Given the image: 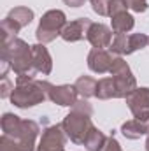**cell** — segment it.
I'll use <instances>...</instances> for the list:
<instances>
[{"mask_svg": "<svg viewBox=\"0 0 149 151\" xmlns=\"http://www.w3.org/2000/svg\"><path fill=\"white\" fill-rule=\"evenodd\" d=\"M93 116V107L86 99L77 100L70 113L67 114L62 121V128L65 130L67 137L74 142V144H84L86 135L90 134V130L95 127L91 121Z\"/></svg>", "mask_w": 149, "mask_h": 151, "instance_id": "obj_1", "label": "cell"}, {"mask_svg": "<svg viewBox=\"0 0 149 151\" xmlns=\"http://www.w3.org/2000/svg\"><path fill=\"white\" fill-rule=\"evenodd\" d=\"M49 81H40L30 76H18L16 86L11 95V102L19 109H28L37 104H42L47 99Z\"/></svg>", "mask_w": 149, "mask_h": 151, "instance_id": "obj_2", "label": "cell"}, {"mask_svg": "<svg viewBox=\"0 0 149 151\" xmlns=\"http://www.w3.org/2000/svg\"><path fill=\"white\" fill-rule=\"evenodd\" d=\"M0 51H2L0 60L2 62H9L11 63V70L16 76L35 77L37 70L34 69V55H32V46H28V42L16 37L11 42L2 44Z\"/></svg>", "mask_w": 149, "mask_h": 151, "instance_id": "obj_3", "label": "cell"}, {"mask_svg": "<svg viewBox=\"0 0 149 151\" xmlns=\"http://www.w3.org/2000/svg\"><path fill=\"white\" fill-rule=\"evenodd\" d=\"M67 25V16L63 11L60 9H51L47 12L42 14L39 27L35 30V37L37 42L40 44H49L56 37H62V32Z\"/></svg>", "mask_w": 149, "mask_h": 151, "instance_id": "obj_4", "label": "cell"}, {"mask_svg": "<svg viewBox=\"0 0 149 151\" xmlns=\"http://www.w3.org/2000/svg\"><path fill=\"white\" fill-rule=\"evenodd\" d=\"M111 77L116 84V91H117V99H126L135 88H137V79L135 76L132 74V69L130 65L121 58V56H116L114 62H112L111 67Z\"/></svg>", "mask_w": 149, "mask_h": 151, "instance_id": "obj_5", "label": "cell"}, {"mask_svg": "<svg viewBox=\"0 0 149 151\" xmlns=\"http://www.w3.org/2000/svg\"><path fill=\"white\" fill-rule=\"evenodd\" d=\"M67 139L69 137H67L65 130L62 128V125H51V127L44 128L37 151H65Z\"/></svg>", "mask_w": 149, "mask_h": 151, "instance_id": "obj_6", "label": "cell"}, {"mask_svg": "<svg viewBox=\"0 0 149 151\" xmlns=\"http://www.w3.org/2000/svg\"><path fill=\"white\" fill-rule=\"evenodd\" d=\"M126 104L130 113L137 119H148L149 118V88H135L128 97Z\"/></svg>", "mask_w": 149, "mask_h": 151, "instance_id": "obj_7", "label": "cell"}, {"mask_svg": "<svg viewBox=\"0 0 149 151\" xmlns=\"http://www.w3.org/2000/svg\"><path fill=\"white\" fill-rule=\"evenodd\" d=\"M77 95L79 93L74 84H60V86L49 84L47 88V99L53 104L62 106V107H72L77 102Z\"/></svg>", "mask_w": 149, "mask_h": 151, "instance_id": "obj_8", "label": "cell"}, {"mask_svg": "<svg viewBox=\"0 0 149 151\" xmlns=\"http://www.w3.org/2000/svg\"><path fill=\"white\" fill-rule=\"evenodd\" d=\"M114 55L107 49H97L93 47L90 53H88V67L91 72H97V74H105L109 72L112 67V62H114Z\"/></svg>", "mask_w": 149, "mask_h": 151, "instance_id": "obj_9", "label": "cell"}, {"mask_svg": "<svg viewBox=\"0 0 149 151\" xmlns=\"http://www.w3.org/2000/svg\"><path fill=\"white\" fill-rule=\"evenodd\" d=\"M88 42L97 49H105L112 44V28L104 23H91L86 34Z\"/></svg>", "mask_w": 149, "mask_h": 151, "instance_id": "obj_10", "label": "cell"}, {"mask_svg": "<svg viewBox=\"0 0 149 151\" xmlns=\"http://www.w3.org/2000/svg\"><path fill=\"white\" fill-rule=\"evenodd\" d=\"M91 23L93 21L88 19V18H79V19H74V21L67 23L63 32H62V39L65 42H77V40L84 39Z\"/></svg>", "mask_w": 149, "mask_h": 151, "instance_id": "obj_11", "label": "cell"}, {"mask_svg": "<svg viewBox=\"0 0 149 151\" xmlns=\"http://www.w3.org/2000/svg\"><path fill=\"white\" fill-rule=\"evenodd\" d=\"M32 55H34V69L37 70V74L47 76L53 70V58L46 47V44L37 42L35 46H32Z\"/></svg>", "mask_w": 149, "mask_h": 151, "instance_id": "obj_12", "label": "cell"}, {"mask_svg": "<svg viewBox=\"0 0 149 151\" xmlns=\"http://www.w3.org/2000/svg\"><path fill=\"white\" fill-rule=\"evenodd\" d=\"M35 141L37 137H9L4 135L0 137V151H34L35 150Z\"/></svg>", "mask_w": 149, "mask_h": 151, "instance_id": "obj_13", "label": "cell"}, {"mask_svg": "<svg viewBox=\"0 0 149 151\" xmlns=\"http://www.w3.org/2000/svg\"><path fill=\"white\" fill-rule=\"evenodd\" d=\"M121 134L126 137V139H140L142 135H149V118L148 119H128L121 125Z\"/></svg>", "mask_w": 149, "mask_h": 151, "instance_id": "obj_14", "label": "cell"}, {"mask_svg": "<svg viewBox=\"0 0 149 151\" xmlns=\"http://www.w3.org/2000/svg\"><path fill=\"white\" fill-rule=\"evenodd\" d=\"M135 25V18L128 12V11H121L117 14H112L111 16V27L114 35L116 34H126L133 28Z\"/></svg>", "mask_w": 149, "mask_h": 151, "instance_id": "obj_15", "label": "cell"}, {"mask_svg": "<svg viewBox=\"0 0 149 151\" xmlns=\"http://www.w3.org/2000/svg\"><path fill=\"white\" fill-rule=\"evenodd\" d=\"M5 18H9L16 27L25 28V27H28V25L32 23V19H34V11L28 9V7H25V5H19V7L11 9Z\"/></svg>", "mask_w": 149, "mask_h": 151, "instance_id": "obj_16", "label": "cell"}, {"mask_svg": "<svg viewBox=\"0 0 149 151\" xmlns=\"http://www.w3.org/2000/svg\"><path fill=\"white\" fill-rule=\"evenodd\" d=\"M95 97L98 100H111V99H117V91H116V84L112 81V77H104L97 83V91Z\"/></svg>", "mask_w": 149, "mask_h": 151, "instance_id": "obj_17", "label": "cell"}, {"mask_svg": "<svg viewBox=\"0 0 149 151\" xmlns=\"http://www.w3.org/2000/svg\"><path fill=\"white\" fill-rule=\"evenodd\" d=\"M97 83H98V81H95V79L90 77V76H81V77H77V81L74 83V86H75V90H77V93H79L82 99H90V97H95Z\"/></svg>", "mask_w": 149, "mask_h": 151, "instance_id": "obj_18", "label": "cell"}, {"mask_svg": "<svg viewBox=\"0 0 149 151\" xmlns=\"http://www.w3.org/2000/svg\"><path fill=\"white\" fill-rule=\"evenodd\" d=\"M107 142V137L102 130H98L97 127H93L90 130V134L86 135V141H84V146L88 151H102V148L105 146Z\"/></svg>", "mask_w": 149, "mask_h": 151, "instance_id": "obj_19", "label": "cell"}, {"mask_svg": "<svg viewBox=\"0 0 149 151\" xmlns=\"http://www.w3.org/2000/svg\"><path fill=\"white\" fill-rule=\"evenodd\" d=\"M149 46V37L146 34H130L126 35V49H125V55H132L142 47Z\"/></svg>", "mask_w": 149, "mask_h": 151, "instance_id": "obj_20", "label": "cell"}, {"mask_svg": "<svg viewBox=\"0 0 149 151\" xmlns=\"http://www.w3.org/2000/svg\"><path fill=\"white\" fill-rule=\"evenodd\" d=\"M0 28H2V44H5V42H11V40H14V39L18 37V32L21 30L19 27H16L9 18H5V19H2V25H0Z\"/></svg>", "mask_w": 149, "mask_h": 151, "instance_id": "obj_21", "label": "cell"}, {"mask_svg": "<svg viewBox=\"0 0 149 151\" xmlns=\"http://www.w3.org/2000/svg\"><path fill=\"white\" fill-rule=\"evenodd\" d=\"M90 2H91V9H93L98 16H109L112 0H90Z\"/></svg>", "mask_w": 149, "mask_h": 151, "instance_id": "obj_22", "label": "cell"}, {"mask_svg": "<svg viewBox=\"0 0 149 151\" xmlns=\"http://www.w3.org/2000/svg\"><path fill=\"white\" fill-rule=\"evenodd\" d=\"M12 91H14V84L11 83V79L7 76H4L2 81H0V97L2 99H11Z\"/></svg>", "mask_w": 149, "mask_h": 151, "instance_id": "obj_23", "label": "cell"}, {"mask_svg": "<svg viewBox=\"0 0 149 151\" xmlns=\"http://www.w3.org/2000/svg\"><path fill=\"white\" fill-rule=\"evenodd\" d=\"M128 9L133 12H146L148 11V0H125Z\"/></svg>", "mask_w": 149, "mask_h": 151, "instance_id": "obj_24", "label": "cell"}, {"mask_svg": "<svg viewBox=\"0 0 149 151\" xmlns=\"http://www.w3.org/2000/svg\"><path fill=\"white\" fill-rule=\"evenodd\" d=\"M102 151H121V144L117 142V139L114 137V134L107 137V142H105V146L102 148Z\"/></svg>", "mask_w": 149, "mask_h": 151, "instance_id": "obj_25", "label": "cell"}, {"mask_svg": "<svg viewBox=\"0 0 149 151\" xmlns=\"http://www.w3.org/2000/svg\"><path fill=\"white\" fill-rule=\"evenodd\" d=\"M121 11H128L126 2H125V0H112V2H111V12H109V16H112V14H117V12H121Z\"/></svg>", "mask_w": 149, "mask_h": 151, "instance_id": "obj_26", "label": "cell"}, {"mask_svg": "<svg viewBox=\"0 0 149 151\" xmlns=\"http://www.w3.org/2000/svg\"><path fill=\"white\" fill-rule=\"evenodd\" d=\"M84 2L86 0H63V4L69 7H81V5H84Z\"/></svg>", "mask_w": 149, "mask_h": 151, "instance_id": "obj_27", "label": "cell"}, {"mask_svg": "<svg viewBox=\"0 0 149 151\" xmlns=\"http://www.w3.org/2000/svg\"><path fill=\"white\" fill-rule=\"evenodd\" d=\"M146 151H149V135H148V139H146Z\"/></svg>", "mask_w": 149, "mask_h": 151, "instance_id": "obj_28", "label": "cell"}]
</instances>
